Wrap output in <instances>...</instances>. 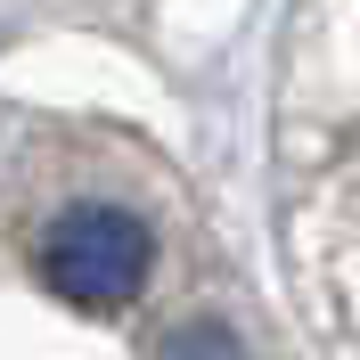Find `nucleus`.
Returning a JSON list of instances; mask_svg holds the SVG:
<instances>
[{
    "instance_id": "obj_1",
    "label": "nucleus",
    "mask_w": 360,
    "mask_h": 360,
    "mask_svg": "<svg viewBox=\"0 0 360 360\" xmlns=\"http://www.w3.org/2000/svg\"><path fill=\"white\" fill-rule=\"evenodd\" d=\"M156 270V229L123 205H66L41 238V278L82 311H123Z\"/></svg>"
},
{
    "instance_id": "obj_2",
    "label": "nucleus",
    "mask_w": 360,
    "mask_h": 360,
    "mask_svg": "<svg viewBox=\"0 0 360 360\" xmlns=\"http://www.w3.org/2000/svg\"><path fill=\"white\" fill-rule=\"evenodd\" d=\"M156 360H246V336L221 311H197V319H180L172 336L156 344Z\"/></svg>"
}]
</instances>
